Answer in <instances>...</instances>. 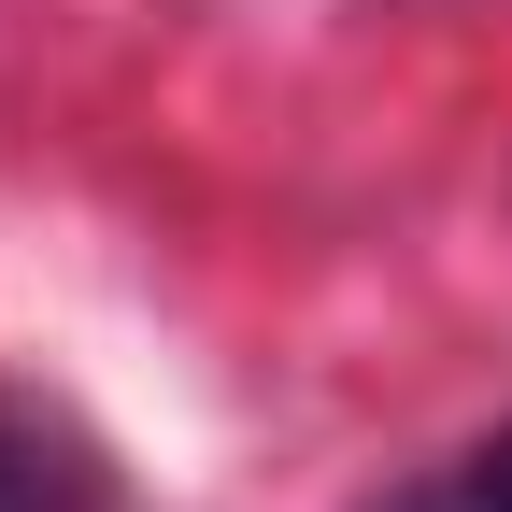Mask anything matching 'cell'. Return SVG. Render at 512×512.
<instances>
[{
  "label": "cell",
  "instance_id": "6da1fadb",
  "mask_svg": "<svg viewBox=\"0 0 512 512\" xmlns=\"http://www.w3.org/2000/svg\"><path fill=\"white\" fill-rule=\"evenodd\" d=\"M0 512H100V470L72 441H43V427L0 413Z\"/></svg>",
  "mask_w": 512,
  "mask_h": 512
},
{
  "label": "cell",
  "instance_id": "7a4b0ae2",
  "mask_svg": "<svg viewBox=\"0 0 512 512\" xmlns=\"http://www.w3.org/2000/svg\"><path fill=\"white\" fill-rule=\"evenodd\" d=\"M370 512H512V427L484 441V456H456V470H427V484H384Z\"/></svg>",
  "mask_w": 512,
  "mask_h": 512
}]
</instances>
